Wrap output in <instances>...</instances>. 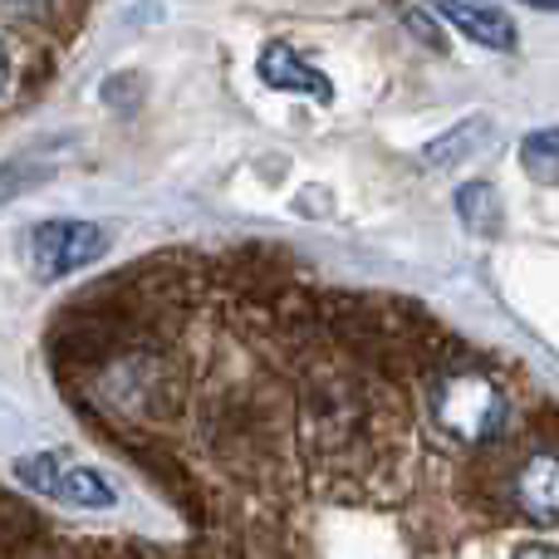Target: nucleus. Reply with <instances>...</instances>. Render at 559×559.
Instances as JSON below:
<instances>
[{
    "mask_svg": "<svg viewBox=\"0 0 559 559\" xmlns=\"http://www.w3.org/2000/svg\"><path fill=\"white\" fill-rule=\"evenodd\" d=\"M104 251H108L104 226L74 222V216H64V222H39L35 231H29V271L45 280V285L94 265Z\"/></svg>",
    "mask_w": 559,
    "mask_h": 559,
    "instance_id": "nucleus-2",
    "label": "nucleus"
},
{
    "mask_svg": "<svg viewBox=\"0 0 559 559\" xmlns=\"http://www.w3.org/2000/svg\"><path fill=\"white\" fill-rule=\"evenodd\" d=\"M515 491H521V506H525V515H531V521L555 525V515H559V466H555V456L540 452L535 462H525Z\"/></svg>",
    "mask_w": 559,
    "mask_h": 559,
    "instance_id": "nucleus-6",
    "label": "nucleus"
},
{
    "mask_svg": "<svg viewBox=\"0 0 559 559\" xmlns=\"http://www.w3.org/2000/svg\"><path fill=\"white\" fill-rule=\"evenodd\" d=\"M515 559H559V555L550 550V545H525V550L515 555Z\"/></svg>",
    "mask_w": 559,
    "mask_h": 559,
    "instance_id": "nucleus-12",
    "label": "nucleus"
},
{
    "mask_svg": "<svg viewBox=\"0 0 559 559\" xmlns=\"http://www.w3.org/2000/svg\"><path fill=\"white\" fill-rule=\"evenodd\" d=\"M0 5H5L10 15H20V20H45L55 0H0Z\"/></svg>",
    "mask_w": 559,
    "mask_h": 559,
    "instance_id": "nucleus-11",
    "label": "nucleus"
},
{
    "mask_svg": "<svg viewBox=\"0 0 559 559\" xmlns=\"http://www.w3.org/2000/svg\"><path fill=\"white\" fill-rule=\"evenodd\" d=\"M486 133H491V123H486V118H466V123H456L452 133H442L432 147H427V163H432V167H456L462 157H472L476 147L486 143Z\"/></svg>",
    "mask_w": 559,
    "mask_h": 559,
    "instance_id": "nucleus-7",
    "label": "nucleus"
},
{
    "mask_svg": "<svg viewBox=\"0 0 559 559\" xmlns=\"http://www.w3.org/2000/svg\"><path fill=\"white\" fill-rule=\"evenodd\" d=\"M432 417L442 423V432H452L456 442H491L506 432V403L501 383L486 373H452L432 388Z\"/></svg>",
    "mask_w": 559,
    "mask_h": 559,
    "instance_id": "nucleus-1",
    "label": "nucleus"
},
{
    "mask_svg": "<svg viewBox=\"0 0 559 559\" xmlns=\"http://www.w3.org/2000/svg\"><path fill=\"white\" fill-rule=\"evenodd\" d=\"M59 456L55 452H35V456H25V462L15 466V481L20 486H29L35 496H49V486H55V476H59Z\"/></svg>",
    "mask_w": 559,
    "mask_h": 559,
    "instance_id": "nucleus-10",
    "label": "nucleus"
},
{
    "mask_svg": "<svg viewBox=\"0 0 559 559\" xmlns=\"http://www.w3.org/2000/svg\"><path fill=\"white\" fill-rule=\"evenodd\" d=\"M432 10L447 20V25L462 29L466 39H476V45H486V49H515V25L501 15V10L476 5V0H432Z\"/></svg>",
    "mask_w": 559,
    "mask_h": 559,
    "instance_id": "nucleus-4",
    "label": "nucleus"
},
{
    "mask_svg": "<svg viewBox=\"0 0 559 559\" xmlns=\"http://www.w3.org/2000/svg\"><path fill=\"white\" fill-rule=\"evenodd\" d=\"M555 153H559V143H555V128H540L535 138H525V147H521V163H525V173H535L540 182H555Z\"/></svg>",
    "mask_w": 559,
    "mask_h": 559,
    "instance_id": "nucleus-9",
    "label": "nucleus"
},
{
    "mask_svg": "<svg viewBox=\"0 0 559 559\" xmlns=\"http://www.w3.org/2000/svg\"><path fill=\"white\" fill-rule=\"evenodd\" d=\"M255 74H261L271 88H280V94H309V98H319V104H329V98H334L329 79L319 74V69H309L289 45H265Z\"/></svg>",
    "mask_w": 559,
    "mask_h": 559,
    "instance_id": "nucleus-3",
    "label": "nucleus"
},
{
    "mask_svg": "<svg viewBox=\"0 0 559 559\" xmlns=\"http://www.w3.org/2000/svg\"><path fill=\"white\" fill-rule=\"evenodd\" d=\"M456 216H462L476 236H496V226H501V197H496V187L466 182L462 192H456Z\"/></svg>",
    "mask_w": 559,
    "mask_h": 559,
    "instance_id": "nucleus-8",
    "label": "nucleus"
},
{
    "mask_svg": "<svg viewBox=\"0 0 559 559\" xmlns=\"http://www.w3.org/2000/svg\"><path fill=\"white\" fill-rule=\"evenodd\" d=\"M5 79H10V59H5V45H0V88H5Z\"/></svg>",
    "mask_w": 559,
    "mask_h": 559,
    "instance_id": "nucleus-13",
    "label": "nucleus"
},
{
    "mask_svg": "<svg viewBox=\"0 0 559 559\" xmlns=\"http://www.w3.org/2000/svg\"><path fill=\"white\" fill-rule=\"evenodd\" d=\"M49 501L69 506V511H108L118 496H114V481H108L104 472L64 462L59 466V476H55V486H49Z\"/></svg>",
    "mask_w": 559,
    "mask_h": 559,
    "instance_id": "nucleus-5",
    "label": "nucleus"
},
{
    "mask_svg": "<svg viewBox=\"0 0 559 559\" xmlns=\"http://www.w3.org/2000/svg\"><path fill=\"white\" fill-rule=\"evenodd\" d=\"M531 5H540V10H555V0H531Z\"/></svg>",
    "mask_w": 559,
    "mask_h": 559,
    "instance_id": "nucleus-14",
    "label": "nucleus"
}]
</instances>
